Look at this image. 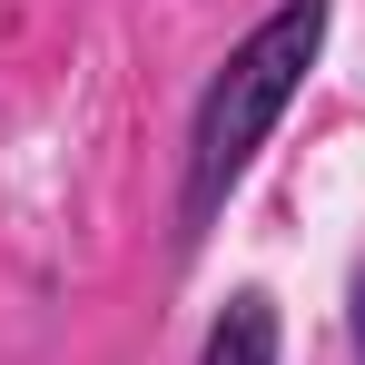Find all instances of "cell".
Here are the masks:
<instances>
[{"instance_id": "2", "label": "cell", "mask_w": 365, "mask_h": 365, "mask_svg": "<svg viewBox=\"0 0 365 365\" xmlns=\"http://www.w3.org/2000/svg\"><path fill=\"white\" fill-rule=\"evenodd\" d=\"M277 356H287V316H277V297H267V287H227V306L207 316L197 365H277Z\"/></svg>"}, {"instance_id": "1", "label": "cell", "mask_w": 365, "mask_h": 365, "mask_svg": "<svg viewBox=\"0 0 365 365\" xmlns=\"http://www.w3.org/2000/svg\"><path fill=\"white\" fill-rule=\"evenodd\" d=\"M326 30H336V0H277L227 60L207 69V89L187 109V148H178V237H207L227 217L237 178L277 138V119L297 109L306 69L326 60Z\"/></svg>"}, {"instance_id": "3", "label": "cell", "mask_w": 365, "mask_h": 365, "mask_svg": "<svg viewBox=\"0 0 365 365\" xmlns=\"http://www.w3.org/2000/svg\"><path fill=\"white\" fill-rule=\"evenodd\" d=\"M346 336H356V365H365V267H356V306H346Z\"/></svg>"}]
</instances>
